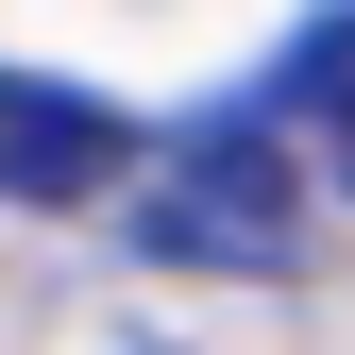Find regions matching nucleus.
<instances>
[{"mask_svg":"<svg viewBox=\"0 0 355 355\" xmlns=\"http://www.w3.org/2000/svg\"><path fill=\"white\" fill-rule=\"evenodd\" d=\"M136 237L169 271H288L304 254V119L271 85L220 102V119H187L169 169H153V203H136Z\"/></svg>","mask_w":355,"mask_h":355,"instance_id":"1","label":"nucleus"},{"mask_svg":"<svg viewBox=\"0 0 355 355\" xmlns=\"http://www.w3.org/2000/svg\"><path fill=\"white\" fill-rule=\"evenodd\" d=\"M119 153H136V119L102 102V85H34V68H0V203H102L119 187Z\"/></svg>","mask_w":355,"mask_h":355,"instance_id":"2","label":"nucleus"},{"mask_svg":"<svg viewBox=\"0 0 355 355\" xmlns=\"http://www.w3.org/2000/svg\"><path fill=\"white\" fill-rule=\"evenodd\" d=\"M271 102H288V119H304L322 153H338V187H355V0H338L322 34H304L288 68H271Z\"/></svg>","mask_w":355,"mask_h":355,"instance_id":"3","label":"nucleus"}]
</instances>
